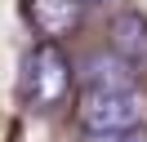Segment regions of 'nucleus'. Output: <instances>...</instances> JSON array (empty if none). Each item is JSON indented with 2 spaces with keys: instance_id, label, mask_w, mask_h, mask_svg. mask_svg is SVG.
Instances as JSON below:
<instances>
[{
  "instance_id": "1",
  "label": "nucleus",
  "mask_w": 147,
  "mask_h": 142,
  "mask_svg": "<svg viewBox=\"0 0 147 142\" xmlns=\"http://www.w3.org/2000/svg\"><path fill=\"white\" fill-rule=\"evenodd\" d=\"M147 111V98L134 89H116V93H85L80 98V124L89 138H125Z\"/></svg>"
},
{
  "instance_id": "2",
  "label": "nucleus",
  "mask_w": 147,
  "mask_h": 142,
  "mask_svg": "<svg viewBox=\"0 0 147 142\" xmlns=\"http://www.w3.org/2000/svg\"><path fill=\"white\" fill-rule=\"evenodd\" d=\"M67 89H71V67H67L63 49L54 40L36 44L31 58H27V102L49 111V107H58L67 98Z\"/></svg>"
},
{
  "instance_id": "3",
  "label": "nucleus",
  "mask_w": 147,
  "mask_h": 142,
  "mask_svg": "<svg viewBox=\"0 0 147 142\" xmlns=\"http://www.w3.org/2000/svg\"><path fill=\"white\" fill-rule=\"evenodd\" d=\"M85 93H116V89H129L134 84V62L120 58L116 49L111 53H89V58L76 67Z\"/></svg>"
},
{
  "instance_id": "4",
  "label": "nucleus",
  "mask_w": 147,
  "mask_h": 142,
  "mask_svg": "<svg viewBox=\"0 0 147 142\" xmlns=\"http://www.w3.org/2000/svg\"><path fill=\"white\" fill-rule=\"evenodd\" d=\"M111 49L129 62H147V18L138 9H125L111 22Z\"/></svg>"
},
{
  "instance_id": "5",
  "label": "nucleus",
  "mask_w": 147,
  "mask_h": 142,
  "mask_svg": "<svg viewBox=\"0 0 147 142\" xmlns=\"http://www.w3.org/2000/svg\"><path fill=\"white\" fill-rule=\"evenodd\" d=\"M80 18V0H31V22L40 36H63Z\"/></svg>"
},
{
  "instance_id": "6",
  "label": "nucleus",
  "mask_w": 147,
  "mask_h": 142,
  "mask_svg": "<svg viewBox=\"0 0 147 142\" xmlns=\"http://www.w3.org/2000/svg\"><path fill=\"white\" fill-rule=\"evenodd\" d=\"M94 142H143V138H94Z\"/></svg>"
},
{
  "instance_id": "7",
  "label": "nucleus",
  "mask_w": 147,
  "mask_h": 142,
  "mask_svg": "<svg viewBox=\"0 0 147 142\" xmlns=\"http://www.w3.org/2000/svg\"><path fill=\"white\" fill-rule=\"evenodd\" d=\"M80 5H102V0H80Z\"/></svg>"
}]
</instances>
